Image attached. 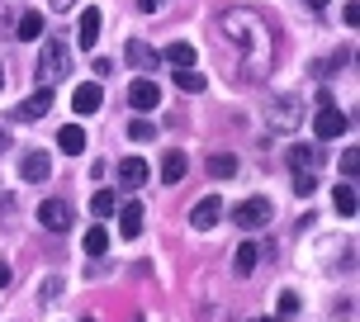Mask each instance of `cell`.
<instances>
[{
	"label": "cell",
	"mask_w": 360,
	"mask_h": 322,
	"mask_svg": "<svg viewBox=\"0 0 360 322\" xmlns=\"http://www.w3.org/2000/svg\"><path fill=\"white\" fill-rule=\"evenodd\" d=\"M176 86H180V90H190V95H195V90H204V76H199L195 67H176Z\"/></svg>",
	"instance_id": "25"
},
{
	"label": "cell",
	"mask_w": 360,
	"mask_h": 322,
	"mask_svg": "<svg viewBox=\"0 0 360 322\" xmlns=\"http://www.w3.org/2000/svg\"><path fill=\"white\" fill-rule=\"evenodd\" d=\"M90 209H95V218H109L114 214V190H100V195L90 199Z\"/></svg>",
	"instance_id": "27"
},
{
	"label": "cell",
	"mask_w": 360,
	"mask_h": 322,
	"mask_svg": "<svg viewBox=\"0 0 360 322\" xmlns=\"http://www.w3.org/2000/svg\"><path fill=\"white\" fill-rule=\"evenodd\" d=\"M38 223H43L48 233H67V228H72V209H67L62 199H43V204H38Z\"/></svg>",
	"instance_id": "7"
},
{
	"label": "cell",
	"mask_w": 360,
	"mask_h": 322,
	"mask_svg": "<svg viewBox=\"0 0 360 322\" xmlns=\"http://www.w3.org/2000/svg\"><path fill=\"white\" fill-rule=\"evenodd\" d=\"M185 166H190V161H185V152H180V147H171V152L162 157V180H166V185H180V180H185Z\"/></svg>",
	"instance_id": "16"
},
{
	"label": "cell",
	"mask_w": 360,
	"mask_h": 322,
	"mask_svg": "<svg viewBox=\"0 0 360 322\" xmlns=\"http://www.w3.org/2000/svg\"><path fill=\"white\" fill-rule=\"evenodd\" d=\"M86 322H95V318H86Z\"/></svg>",
	"instance_id": "39"
},
{
	"label": "cell",
	"mask_w": 360,
	"mask_h": 322,
	"mask_svg": "<svg viewBox=\"0 0 360 322\" xmlns=\"http://www.w3.org/2000/svg\"><path fill=\"white\" fill-rule=\"evenodd\" d=\"M337 214H342V218L356 214V185H351V180H342V185H337Z\"/></svg>",
	"instance_id": "24"
},
{
	"label": "cell",
	"mask_w": 360,
	"mask_h": 322,
	"mask_svg": "<svg viewBox=\"0 0 360 322\" xmlns=\"http://www.w3.org/2000/svg\"><path fill=\"white\" fill-rule=\"evenodd\" d=\"M147 176H152V166H147L143 157H124L119 161V185H124V190H143Z\"/></svg>",
	"instance_id": "11"
},
{
	"label": "cell",
	"mask_w": 360,
	"mask_h": 322,
	"mask_svg": "<svg viewBox=\"0 0 360 322\" xmlns=\"http://www.w3.org/2000/svg\"><path fill=\"white\" fill-rule=\"evenodd\" d=\"M143 204H124V209H119V237H128V242H133V237H143Z\"/></svg>",
	"instance_id": "15"
},
{
	"label": "cell",
	"mask_w": 360,
	"mask_h": 322,
	"mask_svg": "<svg viewBox=\"0 0 360 322\" xmlns=\"http://www.w3.org/2000/svg\"><path fill=\"white\" fill-rule=\"evenodd\" d=\"M313 190H318V180H313V171H294V195H299V199H308Z\"/></svg>",
	"instance_id": "26"
},
{
	"label": "cell",
	"mask_w": 360,
	"mask_h": 322,
	"mask_svg": "<svg viewBox=\"0 0 360 322\" xmlns=\"http://www.w3.org/2000/svg\"><path fill=\"white\" fill-rule=\"evenodd\" d=\"M128 138H133V143H152V138H157V128L147 124V119H138V124L128 128Z\"/></svg>",
	"instance_id": "29"
},
{
	"label": "cell",
	"mask_w": 360,
	"mask_h": 322,
	"mask_svg": "<svg viewBox=\"0 0 360 322\" xmlns=\"http://www.w3.org/2000/svg\"><path fill=\"white\" fill-rule=\"evenodd\" d=\"M43 29H48V24H43V15H38V10H29V15L19 19V29H15V34L24 38V43H38V38H43Z\"/></svg>",
	"instance_id": "20"
},
{
	"label": "cell",
	"mask_w": 360,
	"mask_h": 322,
	"mask_svg": "<svg viewBox=\"0 0 360 322\" xmlns=\"http://www.w3.org/2000/svg\"><path fill=\"white\" fill-rule=\"evenodd\" d=\"M218 218H223V199H218V195H204V199L195 204V209H190V228L209 233V228H214Z\"/></svg>",
	"instance_id": "8"
},
{
	"label": "cell",
	"mask_w": 360,
	"mask_h": 322,
	"mask_svg": "<svg viewBox=\"0 0 360 322\" xmlns=\"http://www.w3.org/2000/svg\"><path fill=\"white\" fill-rule=\"evenodd\" d=\"M304 119V105L294 100V95H285V100H275V105L266 109V124L275 128V133H289V128Z\"/></svg>",
	"instance_id": "5"
},
{
	"label": "cell",
	"mask_w": 360,
	"mask_h": 322,
	"mask_svg": "<svg viewBox=\"0 0 360 322\" xmlns=\"http://www.w3.org/2000/svg\"><path fill=\"white\" fill-rule=\"evenodd\" d=\"M57 289H62V280H43V294H38V299H43V304H53Z\"/></svg>",
	"instance_id": "31"
},
{
	"label": "cell",
	"mask_w": 360,
	"mask_h": 322,
	"mask_svg": "<svg viewBox=\"0 0 360 322\" xmlns=\"http://www.w3.org/2000/svg\"><path fill=\"white\" fill-rule=\"evenodd\" d=\"M346 128H351V119L332 105V95H318V119H313V133H318V138H342Z\"/></svg>",
	"instance_id": "3"
},
{
	"label": "cell",
	"mask_w": 360,
	"mask_h": 322,
	"mask_svg": "<svg viewBox=\"0 0 360 322\" xmlns=\"http://www.w3.org/2000/svg\"><path fill=\"white\" fill-rule=\"evenodd\" d=\"M162 62H171V67H195V48H190L185 38H180V43H166Z\"/></svg>",
	"instance_id": "18"
},
{
	"label": "cell",
	"mask_w": 360,
	"mask_h": 322,
	"mask_svg": "<svg viewBox=\"0 0 360 322\" xmlns=\"http://www.w3.org/2000/svg\"><path fill=\"white\" fill-rule=\"evenodd\" d=\"M128 105L138 109V114H152V109L162 105V90H157V81H152V76H138V81L128 86Z\"/></svg>",
	"instance_id": "6"
},
{
	"label": "cell",
	"mask_w": 360,
	"mask_h": 322,
	"mask_svg": "<svg viewBox=\"0 0 360 322\" xmlns=\"http://www.w3.org/2000/svg\"><path fill=\"white\" fill-rule=\"evenodd\" d=\"M308 5H313V10H323V5H327V0H308Z\"/></svg>",
	"instance_id": "35"
},
{
	"label": "cell",
	"mask_w": 360,
	"mask_h": 322,
	"mask_svg": "<svg viewBox=\"0 0 360 322\" xmlns=\"http://www.w3.org/2000/svg\"><path fill=\"white\" fill-rule=\"evenodd\" d=\"M72 72V48L62 43V38H43V48H38V86H57L62 76Z\"/></svg>",
	"instance_id": "2"
},
{
	"label": "cell",
	"mask_w": 360,
	"mask_h": 322,
	"mask_svg": "<svg viewBox=\"0 0 360 322\" xmlns=\"http://www.w3.org/2000/svg\"><path fill=\"white\" fill-rule=\"evenodd\" d=\"M0 90H5V67H0Z\"/></svg>",
	"instance_id": "38"
},
{
	"label": "cell",
	"mask_w": 360,
	"mask_h": 322,
	"mask_svg": "<svg viewBox=\"0 0 360 322\" xmlns=\"http://www.w3.org/2000/svg\"><path fill=\"white\" fill-rule=\"evenodd\" d=\"M5 147H10V138H5V133H0V152H5Z\"/></svg>",
	"instance_id": "36"
},
{
	"label": "cell",
	"mask_w": 360,
	"mask_h": 322,
	"mask_svg": "<svg viewBox=\"0 0 360 322\" xmlns=\"http://www.w3.org/2000/svg\"><path fill=\"white\" fill-rule=\"evenodd\" d=\"M48 109H53V86H38L34 95H29V100L15 109V119H24V124H29V119H43Z\"/></svg>",
	"instance_id": "12"
},
{
	"label": "cell",
	"mask_w": 360,
	"mask_h": 322,
	"mask_svg": "<svg viewBox=\"0 0 360 322\" xmlns=\"http://www.w3.org/2000/svg\"><path fill=\"white\" fill-rule=\"evenodd\" d=\"M86 143H90V138H86V128H76V124L57 133V147H62L67 157H81V152H86Z\"/></svg>",
	"instance_id": "17"
},
{
	"label": "cell",
	"mask_w": 360,
	"mask_h": 322,
	"mask_svg": "<svg viewBox=\"0 0 360 322\" xmlns=\"http://www.w3.org/2000/svg\"><path fill=\"white\" fill-rule=\"evenodd\" d=\"M299 313V294H280V318H294Z\"/></svg>",
	"instance_id": "30"
},
{
	"label": "cell",
	"mask_w": 360,
	"mask_h": 322,
	"mask_svg": "<svg viewBox=\"0 0 360 322\" xmlns=\"http://www.w3.org/2000/svg\"><path fill=\"white\" fill-rule=\"evenodd\" d=\"M81 247H86V256H105L109 251V233L105 228H90V233L81 237Z\"/></svg>",
	"instance_id": "23"
},
{
	"label": "cell",
	"mask_w": 360,
	"mask_h": 322,
	"mask_svg": "<svg viewBox=\"0 0 360 322\" xmlns=\"http://www.w3.org/2000/svg\"><path fill=\"white\" fill-rule=\"evenodd\" d=\"M218 48L223 57H233L237 81H266L270 67H275V34H270V19L237 5V10H223L218 15Z\"/></svg>",
	"instance_id": "1"
},
{
	"label": "cell",
	"mask_w": 360,
	"mask_h": 322,
	"mask_svg": "<svg viewBox=\"0 0 360 322\" xmlns=\"http://www.w3.org/2000/svg\"><path fill=\"white\" fill-rule=\"evenodd\" d=\"M162 5H166V0H138V10H147V15H157Z\"/></svg>",
	"instance_id": "32"
},
{
	"label": "cell",
	"mask_w": 360,
	"mask_h": 322,
	"mask_svg": "<svg viewBox=\"0 0 360 322\" xmlns=\"http://www.w3.org/2000/svg\"><path fill=\"white\" fill-rule=\"evenodd\" d=\"M256 261H261V247H256V242H242V247H237V275H252L256 270Z\"/></svg>",
	"instance_id": "21"
},
{
	"label": "cell",
	"mask_w": 360,
	"mask_h": 322,
	"mask_svg": "<svg viewBox=\"0 0 360 322\" xmlns=\"http://www.w3.org/2000/svg\"><path fill=\"white\" fill-rule=\"evenodd\" d=\"M256 322H285V318H256Z\"/></svg>",
	"instance_id": "37"
},
{
	"label": "cell",
	"mask_w": 360,
	"mask_h": 322,
	"mask_svg": "<svg viewBox=\"0 0 360 322\" xmlns=\"http://www.w3.org/2000/svg\"><path fill=\"white\" fill-rule=\"evenodd\" d=\"M100 105H105V90H100V81H81L72 95V109L76 114H100Z\"/></svg>",
	"instance_id": "10"
},
{
	"label": "cell",
	"mask_w": 360,
	"mask_h": 322,
	"mask_svg": "<svg viewBox=\"0 0 360 322\" xmlns=\"http://www.w3.org/2000/svg\"><path fill=\"white\" fill-rule=\"evenodd\" d=\"M356 171H360V152H356V147H346V152H342V176L356 180Z\"/></svg>",
	"instance_id": "28"
},
{
	"label": "cell",
	"mask_w": 360,
	"mask_h": 322,
	"mask_svg": "<svg viewBox=\"0 0 360 322\" xmlns=\"http://www.w3.org/2000/svg\"><path fill=\"white\" fill-rule=\"evenodd\" d=\"M95 43H100V10H95V5H86V10H81V29H76V48H95Z\"/></svg>",
	"instance_id": "14"
},
{
	"label": "cell",
	"mask_w": 360,
	"mask_h": 322,
	"mask_svg": "<svg viewBox=\"0 0 360 322\" xmlns=\"http://www.w3.org/2000/svg\"><path fill=\"white\" fill-rule=\"evenodd\" d=\"M19 176L24 180H48L53 176V157H48V152H24V157H19Z\"/></svg>",
	"instance_id": "13"
},
{
	"label": "cell",
	"mask_w": 360,
	"mask_h": 322,
	"mask_svg": "<svg viewBox=\"0 0 360 322\" xmlns=\"http://www.w3.org/2000/svg\"><path fill=\"white\" fill-rule=\"evenodd\" d=\"M209 176L214 180H233L237 176V157L233 152H214V157H209Z\"/></svg>",
	"instance_id": "19"
},
{
	"label": "cell",
	"mask_w": 360,
	"mask_h": 322,
	"mask_svg": "<svg viewBox=\"0 0 360 322\" xmlns=\"http://www.w3.org/2000/svg\"><path fill=\"white\" fill-rule=\"evenodd\" d=\"M53 10H72V0H53Z\"/></svg>",
	"instance_id": "34"
},
{
	"label": "cell",
	"mask_w": 360,
	"mask_h": 322,
	"mask_svg": "<svg viewBox=\"0 0 360 322\" xmlns=\"http://www.w3.org/2000/svg\"><path fill=\"white\" fill-rule=\"evenodd\" d=\"M233 223L237 228H247V233H256V228H266L270 223V199H242V204H237L233 209Z\"/></svg>",
	"instance_id": "4"
},
{
	"label": "cell",
	"mask_w": 360,
	"mask_h": 322,
	"mask_svg": "<svg viewBox=\"0 0 360 322\" xmlns=\"http://www.w3.org/2000/svg\"><path fill=\"white\" fill-rule=\"evenodd\" d=\"M124 57H128V67H138V72H152V67L162 62V53H157V48H152L147 38H128Z\"/></svg>",
	"instance_id": "9"
},
{
	"label": "cell",
	"mask_w": 360,
	"mask_h": 322,
	"mask_svg": "<svg viewBox=\"0 0 360 322\" xmlns=\"http://www.w3.org/2000/svg\"><path fill=\"white\" fill-rule=\"evenodd\" d=\"M10 280H15V270H10V266H5V261H0V289L10 285Z\"/></svg>",
	"instance_id": "33"
},
{
	"label": "cell",
	"mask_w": 360,
	"mask_h": 322,
	"mask_svg": "<svg viewBox=\"0 0 360 322\" xmlns=\"http://www.w3.org/2000/svg\"><path fill=\"white\" fill-rule=\"evenodd\" d=\"M289 166H294V171H313V166H318V147H289Z\"/></svg>",
	"instance_id": "22"
}]
</instances>
